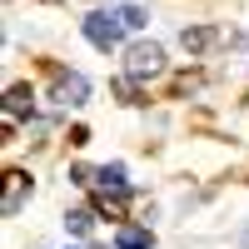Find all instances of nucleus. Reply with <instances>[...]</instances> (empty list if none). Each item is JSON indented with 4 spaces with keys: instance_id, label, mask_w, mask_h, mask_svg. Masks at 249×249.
<instances>
[{
    "instance_id": "obj_1",
    "label": "nucleus",
    "mask_w": 249,
    "mask_h": 249,
    "mask_svg": "<svg viewBox=\"0 0 249 249\" xmlns=\"http://www.w3.org/2000/svg\"><path fill=\"white\" fill-rule=\"evenodd\" d=\"M80 30H85V40H90L95 50H105V55L120 45V35H124V25L115 20V10H110V15H105V10H90L85 20H80Z\"/></svg>"
},
{
    "instance_id": "obj_2",
    "label": "nucleus",
    "mask_w": 249,
    "mask_h": 249,
    "mask_svg": "<svg viewBox=\"0 0 249 249\" xmlns=\"http://www.w3.org/2000/svg\"><path fill=\"white\" fill-rule=\"evenodd\" d=\"M124 70H130V80L160 75L164 70V50L155 45V40H140V45H130V55H124Z\"/></svg>"
},
{
    "instance_id": "obj_3",
    "label": "nucleus",
    "mask_w": 249,
    "mask_h": 249,
    "mask_svg": "<svg viewBox=\"0 0 249 249\" xmlns=\"http://www.w3.org/2000/svg\"><path fill=\"white\" fill-rule=\"evenodd\" d=\"M85 95H90V80L85 75L65 70V75L55 80V100H60V105H85Z\"/></svg>"
},
{
    "instance_id": "obj_4",
    "label": "nucleus",
    "mask_w": 249,
    "mask_h": 249,
    "mask_svg": "<svg viewBox=\"0 0 249 249\" xmlns=\"http://www.w3.org/2000/svg\"><path fill=\"white\" fill-rule=\"evenodd\" d=\"M30 110H35V95H30V85H10V90H5V124L25 120Z\"/></svg>"
},
{
    "instance_id": "obj_5",
    "label": "nucleus",
    "mask_w": 249,
    "mask_h": 249,
    "mask_svg": "<svg viewBox=\"0 0 249 249\" xmlns=\"http://www.w3.org/2000/svg\"><path fill=\"white\" fill-rule=\"evenodd\" d=\"M25 190H30V179L20 175V170H10V175H5V199H0V210L15 214V210H20V199H25Z\"/></svg>"
},
{
    "instance_id": "obj_6",
    "label": "nucleus",
    "mask_w": 249,
    "mask_h": 249,
    "mask_svg": "<svg viewBox=\"0 0 249 249\" xmlns=\"http://www.w3.org/2000/svg\"><path fill=\"white\" fill-rule=\"evenodd\" d=\"M214 40H219V35H214L210 25H195V30H179V45H184V50H210Z\"/></svg>"
},
{
    "instance_id": "obj_7",
    "label": "nucleus",
    "mask_w": 249,
    "mask_h": 249,
    "mask_svg": "<svg viewBox=\"0 0 249 249\" xmlns=\"http://www.w3.org/2000/svg\"><path fill=\"white\" fill-rule=\"evenodd\" d=\"M100 190H105V195L124 190V164H105V170H100Z\"/></svg>"
},
{
    "instance_id": "obj_8",
    "label": "nucleus",
    "mask_w": 249,
    "mask_h": 249,
    "mask_svg": "<svg viewBox=\"0 0 249 249\" xmlns=\"http://www.w3.org/2000/svg\"><path fill=\"white\" fill-rule=\"evenodd\" d=\"M65 230H70V234H90V230H95V214H90V210H70V214H65Z\"/></svg>"
},
{
    "instance_id": "obj_9",
    "label": "nucleus",
    "mask_w": 249,
    "mask_h": 249,
    "mask_svg": "<svg viewBox=\"0 0 249 249\" xmlns=\"http://www.w3.org/2000/svg\"><path fill=\"white\" fill-rule=\"evenodd\" d=\"M115 244L120 249H150V230H120Z\"/></svg>"
},
{
    "instance_id": "obj_10",
    "label": "nucleus",
    "mask_w": 249,
    "mask_h": 249,
    "mask_svg": "<svg viewBox=\"0 0 249 249\" xmlns=\"http://www.w3.org/2000/svg\"><path fill=\"white\" fill-rule=\"evenodd\" d=\"M115 20H120L124 30H140V25H144V10H140V5H120V10H115Z\"/></svg>"
}]
</instances>
